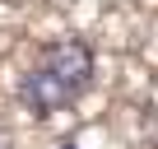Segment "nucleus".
I'll return each instance as SVG.
<instances>
[{"label":"nucleus","mask_w":158,"mask_h":149,"mask_svg":"<svg viewBox=\"0 0 158 149\" xmlns=\"http://www.w3.org/2000/svg\"><path fill=\"white\" fill-rule=\"evenodd\" d=\"M37 70H42L47 79H51L70 103H74L79 93L93 84V47H89V42H79V37H60V42L42 47Z\"/></svg>","instance_id":"f257e3e1"},{"label":"nucleus","mask_w":158,"mask_h":149,"mask_svg":"<svg viewBox=\"0 0 158 149\" xmlns=\"http://www.w3.org/2000/svg\"><path fill=\"white\" fill-rule=\"evenodd\" d=\"M60 149H74V144H70V140H65V144H60Z\"/></svg>","instance_id":"f03ea898"}]
</instances>
